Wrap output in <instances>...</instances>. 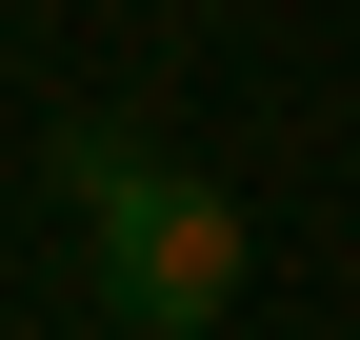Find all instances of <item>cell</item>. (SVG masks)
Listing matches in <instances>:
<instances>
[{"mask_svg":"<svg viewBox=\"0 0 360 340\" xmlns=\"http://www.w3.org/2000/svg\"><path fill=\"white\" fill-rule=\"evenodd\" d=\"M60 200H80V280H101L120 340H220V320H240V261H260V240H240V200H220L200 160L80 120V140H60Z\"/></svg>","mask_w":360,"mask_h":340,"instance_id":"obj_1","label":"cell"}]
</instances>
